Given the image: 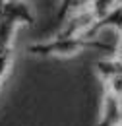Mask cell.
Returning <instances> with one entry per match:
<instances>
[{
    "label": "cell",
    "instance_id": "cell-1",
    "mask_svg": "<svg viewBox=\"0 0 122 126\" xmlns=\"http://www.w3.org/2000/svg\"><path fill=\"white\" fill-rule=\"evenodd\" d=\"M83 48H97L103 52H110L114 54L116 48L108 43H101L97 39H87L83 35H76V37H56L52 41H45V43H35L27 47V52L35 54V56H74L76 52L83 50Z\"/></svg>",
    "mask_w": 122,
    "mask_h": 126
},
{
    "label": "cell",
    "instance_id": "cell-2",
    "mask_svg": "<svg viewBox=\"0 0 122 126\" xmlns=\"http://www.w3.org/2000/svg\"><path fill=\"white\" fill-rule=\"evenodd\" d=\"M35 23V17L21 0H4L0 4V52L12 50L14 33L19 25Z\"/></svg>",
    "mask_w": 122,
    "mask_h": 126
},
{
    "label": "cell",
    "instance_id": "cell-3",
    "mask_svg": "<svg viewBox=\"0 0 122 126\" xmlns=\"http://www.w3.org/2000/svg\"><path fill=\"white\" fill-rule=\"evenodd\" d=\"M122 124V97L105 89L103 97V112L97 126H120Z\"/></svg>",
    "mask_w": 122,
    "mask_h": 126
},
{
    "label": "cell",
    "instance_id": "cell-4",
    "mask_svg": "<svg viewBox=\"0 0 122 126\" xmlns=\"http://www.w3.org/2000/svg\"><path fill=\"white\" fill-rule=\"evenodd\" d=\"M118 4H120V0H95L89 8L93 10V14H95L97 19H103V17L107 16V14H110Z\"/></svg>",
    "mask_w": 122,
    "mask_h": 126
},
{
    "label": "cell",
    "instance_id": "cell-5",
    "mask_svg": "<svg viewBox=\"0 0 122 126\" xmlns=\"http://www.w3.org/2000/svg\"><path fill=\"white\" fill-rule=\"evenodd\" d=\"M10 66H12V50H4V52H0V83H2L4 78L8 76Z\"/></svg>",
    "mask_w": 122,
    "mask_h": 126
},
{
    "label": "cell",
    "instance_id": "cell-6",
    "mask_svg": "<svg viewBox=\"0 0 122 126\" xmlns=\"http://www.w3.org/2000/svg\"><path fill=\"white\" fill-rule=\"evenodd\" d=\"M76 4H77V0H62L60 2V8H58V19H64V16L68 14V12H72L74 8H76Z\"/></svg>",
    "mask_w": 122,
    "mask_h": 126
},
{
    "label": "cell",
    "instance_id": "cell-7",
    "mask_svg": "<svg viewBox=\"0 0 122 126\" xmlns=\"http://www.w3.org/2000/svg\"><path fill=\"white\" fill-rule=\"evenodd\" d=\"M93 2H95V0H77V4H76V8H74V10H85V8H89V6H91Z\"/></svg>",
    "mask_w": 122,
    "mask_h": 126
}]
</instances>
